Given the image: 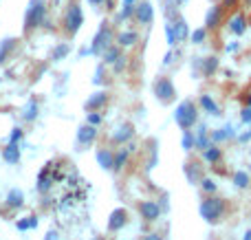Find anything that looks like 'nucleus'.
Listing matches in <instances>:
<instances>
[{"label":"nucleus","mask_w":251,"mask_h":240,"mask_svg":"<svg viewBox=\"0 0 251 240\" xmlns=\"http://www.w3.org/2000/svg\"><path fill=\"white\" fill-rule=\"evenodd\" d=\"M44 16H47V2L44 0H31L25 13V31L38 29L44 22Z\"/></svg>","instance_id":"nucleus-1"},{"label":"nucleus","mask_w":251,"mask_h":240,"mask_svg":"<svg viewBox=\"0 0 251 240\" xmlns=\"http://www.w3.org/2000/svg\"><path fill=\"white\" fill-rule=\"evenodd\" d=\"M174 119H176V123L181 126V130H190V128L194 126L196 121H199V113H196V106L192 104L190 99L181 101V104L176 106Z\"/></svg>","instance_id":"nucleus-2"},{"label":"nucleus","mask_w":251,"mask_h":240,"mask_svg":"<svg viewBox=\"0 0 251 240\" xmlns=\"http://www.w3.org/2000/svg\"><path fill=\"white\" fill-rule=\"evenodd\" d=\"M84 22V13H82V7L79 4H69V9H66L64 13V29L69 35H75L79 31V26H82Z\"/></svg>","instance_id":"nucleus-3"},{"label":"nucleus","mask_w":251,"mask_h":240,"mask_svg":"<svg viewBox=\"0 0 251 240\" xmlns=\"http://www.w3.org/2000/svg\"><path fill=\"white\" fill-rule=\"evenodd\" d=\"M113 44V31H110L108 22H101L100 31H97V35L93 38V47H91V53H104L106 48Z\"/></svg>","instance_id":"nucleus-4"},{"label":"nucleus","mask_w":251,"mask_h":240,"mask_svg":"<svg viewBox=\"0 0 251 240\" xmlns=\"http://www.w3.org/2000/svg\"><path fill=\"white\" fill-rule=\"evenodd\" d=\"M223 207H225V205H223L221 198H207V201L201 203V216H203L209 225H214L218 218H221Z\"/></svg>","instance_id":"nucleus-5"},{"label":"nucleus","mask_w":251,"mask_h":240,"mask_svg":"<svg viewBox=\"0 0 251 240\" xmlns=\"http://www.w3.org/2000/svg\"><path fill=\"white\" fill-rule=\"evenodd\" d=\"M154 95H156V99H159L161 104H170V101H174V97H176V88H174L172 79H168V77L156 79Z\"/></svg>","instance_id":"nucleus-6"},{"label":"nucleus","mask_w":251,"mask_h":240,"mask_svg":"<svg viewBox=\"0 0 251 240\" xmlns=\"http://www.w3.org/2000/svg\"><path fill=\"white\" fill-rule=\"evenodd\" d=\"M95 139H97V126L86 123V126H82L77 130V145H82V148H88Z\"/></svg>","instance_id":"nucleus-7"},{"label":"nucleus","mask_w":251,"mask_h":240,"mask_svg":"<svg viewBox=\"0 0 251 240\" xmlns=\"http://www.w3.org/2000/svg\"><path fill=\"white\" fill-rule=\"evenodd\" d=\"M139 212H141V216L146 220H156L161 216V207L154 201H141L139 203Z\"/></svg>","instance_id":"nucleus-8"},{"label":"nucleus","mask_w":251,"mask_h":240,"mask_svg":"<svg viewBox=\"0 0 251 240\" xmlns=\"http://www.w3.org/2000/svg\"><path fill=\"white\" fill-rule=\"evenodd\" d=\"M126 220H128V212H126L124 207H119V210H115L113 214H110L108 229H110V232H119V229L126 225Z\"/></svg>","instance_id":"nucleus-9"},{"label":"nucleus","mask_w":251,"mask_h":240,"mask_svg":"<svg viewBox=\"0 0 251 240\" xmlns=\"http://www.w3.org/2000/svg\"><path fill=\"white\" fill-rule=\"evenodd\" d=\"M152 16H154V11H152V4L150 2H141L137 9H134V18H137L139 22H141L143 26H148L152 22Z\"/></svg>","instance_id":"nucleus-10"},{"label":"nucleus","mask_w":251,"mask_h":240,"mask_svg":"<svg viewBox=\"0 0 251 240\" xmlns=\"http://www.w3.org/2000/svg\"><path fill=\"white\" fill-rule=\"evenodd\" d=\"M132 135H134V128L130 126V123H124V126L113 135V144H124V141H128Z\"/></svg>","instance_id":"nucleus-11"},{"label":"nucleus","mask_w":251,"mask_h":240,"mask_svg":"<svg viewBox=\"0 0 251 240\" xmlns=\"http://www.w3.org/2000/svg\"><path fill=\"white\" fill-rule=\"evenodd\" d=\"M221 18H223V9L221 7H212L207 11V20H205V24H207V29H216L218 24H221Z\"/></svg>","instance_id":"nucleus-12"},{"label":"nucleus","mask_w":251,"mask_h":240,"mask_svg":"<svg viewBox=\"0 0 251 240\" xmlns=\"http://www.w3.org/2000/svg\"><path fill=\"white\" fill-rule=\"evenodd\" d=\"M172 26H174V33H176V40H185L187 33H190V29H187V22L183 20L181 16H176L172 20Z\"/></svg>","instance_id":"nucleus-13"},{"label":"nucleus","mask_w":251,"mask_h":240,"mask_svg":"<svg viewBox=\"0 0 251 240\" xmlns=\"http://www.w3.org/2000/svg\"><path fill=\"white\" fill-rule=\"evenodd\" d=\"M2 159L7 163H18L20 161V148H18V144H9L7 148L2 150Z\"/></svg>","instance_id":"nucleus-14"},{"label":"nucleus","mask_w":251,"mask_h":240,"mask_svg":"<svg viewBox=\"0 0 251 240\" xmlns=\"http://www.w3.org/2000/svg\"><path fill=\"white\" fill-rule=\"evenodd\" d=\"M113 157L115 154L110 152V150H97V163H100L104 170H113Z\"/></svg>","instance_id":"nucleus-15"},{"label":"nucleus","mask_w":251,"mask_h":240,"mask_svg":"<svg viewBox=\"0 0 251 240\" xmlns=\"http://www.w3.org/2000/svg\"><path fill=\"white\" fill-rule=\"evenodd\" d=\"M106 93H95V95L91 97V99L86 101V110H95V108H101V106L106 104Z\"/></svg>","instance_id":"nucleus-16"},{"label":"nucleus","mask_w":251,"mask_h":240,"mask_svg":"<svg viewBox=\"0 0 251 240\" xmlns=\"http://www.w3.org/2000/svg\"><path fill=\"white\" fill-rule=\"evenodd\" d=\"M229 29L234 31L236 35H243V33H245V29H247V22H245V16H240V13H238V16L231 18V26H229Z\"/></svg>","instance_id":"nucleus-17"},{"label":"nucleus","mask_w":251,"mask_h":240,"mask_svg":"<svg viewBox=\"0 0 251 240\" xmlns=\"http://www.w3.org/2000/svg\"><path fill=\"white\" fill-rule=\"evenodd\" d=\"M22 203H25V194H22L20 190H11V192L7 194V205L9 207H20Z\"/></svg>","instance_id":"nucleus-18"},{"label":"nucleus","mask_w":251,"mask_h":240,"mask_svg":"<svg viewBox=\"0 0 251 240\" xmlns=\"http://www.w3.org/2000/svg\"><path fill=\"white\" fill-rule=\"evenodd\" d=\"M139 40V35L134 33V31H124V33H119V38H117V42L122 44V47H132L134 42Z\"/></svg>","instance_id":"nucleus-19"},{"label":"nucleus","mask_w":251,"mask_h":240,"mask_svg":"<svg viewBox=\"0 0 251 240\" xmlns=\"http://www.w3.org/2000/svg\"><path fill=\"white\" fill-rule=\"evenodd\" d=\"M128 154H130V150L126 148V150H119V152L113 157V168H115V170H117V172H119V170H122V168L126 166V161H128Z\"/></svg>","instance_id":"nucleus-20"},{"label":"nucleus","mask_w":251,"mask_h":240,"mask_svg":"<svg viewBox=\"0 0 251 240\" xmlns=\"http://www.w3.org/2000/svg\"><path fill=\"white\" fill-rule=\"evenodd\" d=\"M203 159L207 163H216L218 159H221V148H216V145H209V148H205V152H203Z\"/></svg>","instance_id":"nucleus-21"},{"label":"nucleus","mask_w":251,"mask_h":240,"mask_svg":"<svg viewBox=\"0 0 251 240\" xmlns=\"http://www.w3.org/2000/svg\"><path fill=\"white\" fill-rule=\"evenodd\" d=\"M16 47V40H2V42H0V64H2L4 60H7V55H9V51H11V48Z\"/></svg>","instance_id":"nucleus-22"},{"label":"nucleus","mask_w":251,"mask_h":240,"mask_svg":"<svg viewBox=\"0 0 251 240\" xmlns=\"http://www.w3.org/2000/svg\"><path fill=\"white\" fill-rule=\"evenodd\" d=\"M201 106H203V108L207 110L209 115H218V106L214 104V99H212L209 95H203V97H201Z\"/></svg>","instance_id":"nucleus-23"},{"label":"nucleus","mask_w":251,"mask_h":240,"mask_svg":"<svg viewBox=\"0 0 251 240\" xmlns=\"http://www.w3.org/2000/svg\"><path fill=\"white\" fill-rule=\"evenodd\" d=\"M185 174H187V179H190V183H199V181H201L199 166H196V163H187V166H185Z\"/></svg>","instance_id":"nucleus-24"},{"label":"nucleus","mask_w":251,"mask_h":240,"mask_svg":"<svg viewBox=\"0 0 251 240\" xmlns=\"http://www.w3.org/2000/svg\"><path fill=\"white\" fill-rule=\"evenodd\" d=\"M234 183H236V188L245 190V188H249L251 179H249V174H247V172H236V176H234Z\"/></svg>","instance_id":"nucleus-25"},{"label":"nucleus","mask_w":251,"mask_h":240,"mask_svg":"<svg viewBox=\"0 0 251 240\" xmlns=\"http://www.w3.org/2000/svg\"><path fill=\"white\" fill-rule=\"evenodd\" d=\"M231 135H234V132H231V128L227 126V128H223V130L212 132V139H209V141H212V144H216V141H225L227 137H231Z\"/></svg>","instance_id":"nucleus-26"},{"label":"nucleus","mask_w":251,"mask_h":240,"mask_svg":"<svg viewBox=\"0 0 251 240\" xmlns=\"http://www.w3.org/2000/svg\"><path fill=\"white\" fill-rule=\"evenodd\" d=\"M22 117H25L26 121H33V119L38 117V104H35L33 99L29 101V106H26V110H25V115H22Z\"/></svg>","instance_id":"nucleus-27"},{"label":"nucleus","mask_w":251,"mask_h":240,"mask_svg":"<svg viewBox=\"0 0 251 240\" xmlns=\"http://www.w3.org/2000/svg\"><path fill=\"white\" fill-rule=\"evenodd\" d=\"M216 66H218V60H216V57H207V60L203 62V73L209 77V75H214Z\"/></svg>","instance_id":"nucleus-28"},{"label":"nucleus","mask_w":251,"mask_h":240,"mask_svg":"<svg viewBox=\"0 0 251 240\" xmlns=\"http://www.w3.org/2000/svg\"><path fill=\"white\" fill-rule=\"evenodd\" d=\"M104 55H106V62H108V64H115V62L119 60V48H115L113 44H110V47L104 51Z\"/></svg>","instance_id":"nucleus-29"},{"label":"nucleus","mask_w":251,"mask_h":240,"mask_svg":"<svg viewBox=\"0 0 251 240\" xmlns=\"http://www.w3.org/2000/svg\"><path fill=\"white\" fill-rule=\"evenodd\" d=\"M69 51H71L69 44H60V47H55V51L51 53V60H55V62H57V60H62V57H64Z\"/></svg>","instance_id":"nucleus-30"},{"label":"nucleus","mask_w":251,"mask_h":240,"mask_svg":"<svg viewBox=\"0 0 251 240\" xmlns=\"http://www.w3.org/2000/svg\"><path fill=\"white\" fill-rule=\"evenodd\" d=\"M181 144H183V148H185V150H192V145H194V137H192V132H190V130H183V139H181Z\"/></svg>","instance_id":"nucleus-31"},{"label":"nucleus","mask_w":251,"mask_h":240,"mask_svg":"<svg viewBox=\"0 0 251 240\" xmlns=\"http://www.w3.org/2000/svg\"><path fill=\"white\" fill-rule=\"evenodd\" d=\"M205 35H207V31L201 26V29H196L194 33H192V42H194V44H201V42L205 40Z\"/></svg>","instance_id":"nucleus-32"},{"label":"nucleus","mask_w":251,"mask_h":240,"mask_svg":"<svg viewBox=\"0 0 251 240\" xmlns=\"http://www.w3.org/2000/svg\"><path fill=\"white\" fill-rule=\"evenodd\" d=\"M165 35H168V44H176V33H174L172 22H168V24H165Z\"/></svg>","instance_id":"nucleus-33"},{"label":"nucleus","mask_w":251,"mask_h":240,"mask_svg":"<svg viewBox=\"0 0 251 240\" xmlns=\"http://www.w3.org/2000/svg\"><path fill=\"white\" fill-rule=\"evenodd\" d=\"M88 123H91V126H100V123H101V115L100 113H88Z\"/></svg>","instance_id":"nucleus-34"},{"label":"nucleus","mask_w":251,"mask_h":240,"mask_svg":"<svg viewBox=\"0 0 251 240\" xmlns=\"http://www.w3.org/2000/svg\"><path fill=\"white\" fill-rule=\"evenodd\" d=\"M201 185H203V190H207V192H214V190H216V183H214L212 179H201Z\"/></svg>","instance_id":"nucleus-35"},{"label":"nucleus","mask_w":251,"mask_h":240,"mask_svg":"<svg viewBox=\"0 0 251 240\" xmlns=\"http://www.w3.org/2000/svg\"><path fill=\"white\" fill-rule=\"evenodd\" d=\"M22 139V130L20 128H13V132H11V139H9V144H18V141Z\"/></svg>","instance_id":"nucleus-36"},{"label":"nucleus","mask_w":251,"mask_h":240,"mask_svg":"<svg viewBox=\"0 0 251 240\" xmlns=\"http://www.w3.org/2000/svg\"><path fill=\"white\" fill-rule=\"evenodd\" d=\"M240 117H243V121H245V123H251V108H249V106L243 110V115H240Z\"/></svg>","instance_id":"nucleus-37"},{"label":"nucleus","mask_w":251,"mask_h":240,"mask_svg":"<svg viewBox=\"0 0 251 240\" xmlns=\"http://www.w3.org/2000/svg\"><path fill=\"white\" fill-rule=\"evenodd\" d=\"M18 229H20V232L29 229V220H20V223H18Z\"/></svg>","instance_id":"nucleus-38"},{"label":"nucleus","mask_w":251,"mask_h":240,"mask_svg":"<svg viewBox=\"0 0 251 240\" xmlns=\"http://www.w3.org/2000/svg\"><path fill=\"white\" fill-rule=\"evenodd\" d=\"M143 240H163V238L159 234H148V236H143Z\"/></svg>","instance_id":"nucleus-39"},{"label":"nucleus","mask_w":251,"mask_h":240,"mask_svg":"<svg viewBox=\"0 0 251 240\" xmlns=\"http://www.w3.org/2000/svg\"><path fill=\"white\" fill-rule=\"evenodd\" d=\"M44 240H57V232H53V229H51V232L47 234V238H44Z\"/></svg>","instance_id":"nucleus-40"},{"label":"nucleus","mask_w":251,"mask_h":240,"mask_svg":"<svg viewBox=\"0 0 251 240\" xmlns=\"http://www.w3.org/2000/svg\"><path fill=\"white\" fill-rule=\"evenodd\" d=\"M238 139H240V141H249V139H251V130H249V132H245V135H240Z\"/></svg>","instance_id":"nucleus-41"},{"label":"nucleus","mask_w":251,"mask_h":240,"mask_svg":"<svg viewBox=\"0 0 251 240\" xmlns=\"http://www.w3.org/2000/svg\"><path fill=\"white\" fill-rule=\"evenodd\" d=\"M134 0H124V7H132Z\"/></svg>","instance_id":"nucleus-42"},{"label":"nucleus","mask_w":251,"mask_h":240,"mask_svg":"<svg viewBox=\"0 0 251 240\" xmlns=\"http://www.w3.org/2000/svg\"><path fill=\"white\" fill-rule=\"evenodd\" d=\"M88 2H91V4H95V7H97V4H101V2H104V0H88Z\"/></svg>","instance_id":"nucleus-43"},{"label":"nucleus","mask_w":251,"mask_h":240,"mask_svg":"<svg viewBox=\"0 0 251 240\" xmlns=\"http://www.w3.org/2000/svg\"><path fill=\"white\" fill-rule=\"evenodd\" d=\"M245 240H251V232H247V234H245Z\"/></svg>","instance_id":"nucleus-44"},{"label":"nucleus","mask_w":251,"mask_h":240,"mask_svg":"<svg viewBox=\"0 0 251 240\" xmlns=\"http://www.w3.org/2000/svg\"><path fill=\"white\" fill-rule=\"evenodd\" d=\"M247 104H249V108H251V95H249V99H247Z\"/></svg>","instance_id":"nucleus-45"},{"label":"nucleus","mask_w":251,"mask_h":240,"mask_svg":"<svg viewBox=\"0 0 251 240\" xmlns=\"http://www.w3.org/2000/svg\"><path fill=\"white\" fill-rule=\"evenodd\" d=\"M183 2H185V0H176V4H183Z\"/></svg>","instance_id":"nucleus-46"},{"label":"nucleus","mask_w":251,"mask_h":240,"mask_svg":"<svg viewBox=\"0 0 251 240\" xmlns=\"http://www.w3.org/2000/svg\"><path fill=\"white\" fill-rule=\"evenodd\" d=\"M245 2H247V4H249V7H251V0H245Z\"/></svg>","instance_id":"nucleus-47"}]
</instances>
